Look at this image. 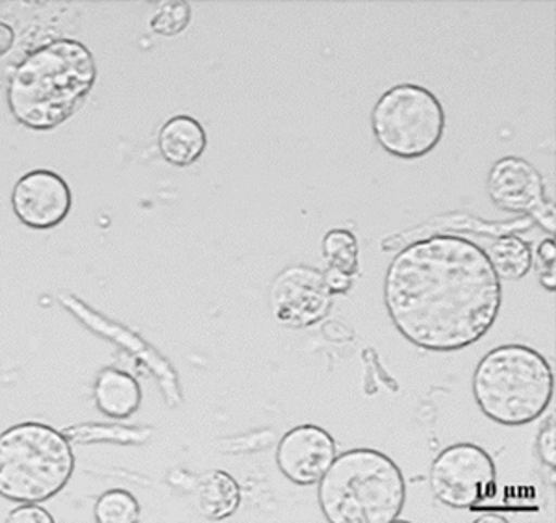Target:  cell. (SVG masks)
<instances>
[{"instance_id": "obj_2", "label": "cell", "mask_w": 556, "mask_h": 523, "mask_svg": "<svg viewBox=\"0 0 556 523\" xmlns=\"http://www.w3.org/2000/svg\"><path fill=\"white\" fill-rule=\"evenodd\" d=\"M96 80V58L88 47L54 39L20 63L8 86V107L26 128L52 130L83 107Z\"/></svg>"}, {"instance_id": "obj_13", "label": "cell", "mask_w": 556, "mask_h": 523, "mask_svg": "<svg viewBox=\"0 0 556 523\" xmlns=\"http://www.w3.org/2000/svg\"><path fill=\"white\" fill-rule=\"evenodd\" d=\"M323 257L327 272H323L332 296L348 294L358 273V240L348 228H332L323 238Z\"/></svg>"}, {"instance_id": "obj_21", "label": "cell", "mask_w": 556, "mask_h": 523, "mask_svg": "<svg viewBox=\"0 0 556 523\" xmlns=\"http://www.w3.org/2000/svg\"><path fill=\"white\" fill-rule=\"evenodd\" d=\"M536 448L545 464L551 470H555V420L553 418H551V423H545L544 431L538 436Z\"/></svg>"}, {"instance_id": "obj_12", "label": "cell", "mask_w": 556, "mask_h": 523, "mask_svg": "<svg viewBox=\"0 0 556 523\" xmlns=\"http://www.w3.org/2000/svg\"><path fill=\"white\" fill-rule=\"evenodd\" d=\"M208 136L191 115H175L160 128L159 147L167 164L188 167L203 157Z\"/></svg>"}, {"instance_id": "obj_14", "label": "cell", "mask_w": 556, "mask_h": 523, "mask_svg": "<svg viewBox=\"0 0 556 523\" xmlns=\"http://www.w3.org/2000/svg\"><path fill=\"white\" fill-rule=\"evenodd\" d=\"M97 409L112 420H127L138 412L141 404V388L132 375L108 368L99 373L96 383Z\"/></svg>"}, {"instance_id": "obj_5", "label": "cell", "mask_w": 556, "mask_h": 523, "mask_svg": "<svg viewBox=\"0 0 556 523\" xmlns=\"http://www.w3.org/2000/svg\"><path fill=\"white\" fill-rule=\"evenodd\" d=\"M75 466L70 438L51 425L17 423L0 433V498L49 501L64 490Z\"/></svg>"}, {"instance_id": "obj_19", "label": "cell", "mask_w": 556, "mask_h": 523, "mask_svg": "<svg viewBox=\"0 0 556 523\" xmlns=\"http://www.w3.org/2000/svg\"><path fill=\"white\" fill-rule=\"evenodd\" d=\"M534 262H536L538 275H540V284L547 291H555L556 288V247L555 238L549 236L545 238L536 252H534Z\"/></svg>"}, {"instance_id": "obj_3", "label": "cell", "mask_w": 556, "mask_h": 523, "mask_svg": "<svg viewBox=\"0 0 556 523\" xmlns=\"http://www.w3.org/2000/svg\"><path fill=\"white\" fill-rule=\"evenodd\" d=\"M317 501L332 523H392L405 509V477L382 451L349 449L317 483Z\"/></svg>"}, {"instance_id": "obj_17", "label": "cell", "mask_w": 556, "mask_h": 523, "mask_svg": "<svg viewBox=\"0 0 556 523\" xmlns=\"http://www.w3.org/2000/svg\"><path fill=\"white\" fill-rule=\"evenodd\" d=\"M138 499L127 490H108L97 499L96 520L99 523H134L139 520Z\"/></svg>"}, {"instance_id": "obj_10", "label": "cell", "mask_w": 556, "mask_h": 523, "mask_svg": "<svg viewBox=\"0 0 556 523\" xmlns=\"http://www.w3.org/2000/svg\"><path fill=\"white\" fill-rule=\"evenodd\" d=\"M15 217L36 231H49L70 215L73 196L70 186L58 173L36 170L25 173L12 191Z\"/></svg>"}, {"instance_id": "obj_9", "label": "cell", "mask_w": 556, "mask_h": 523, "mask_svg": "<svg viewBox=\"0 0 556 523\" xmlns=\"http://www.w3.org/2000/svg\"><path fill=\"white\" fill-rule=\"evenodd\" d=\"M273 314L290 328H306L327 317L332 291L325 275L311 265H291L271 286Z\"/></svg>"}, {"instance_id": "obj_18", "label": "cell", "mask_w": 556, "mask_h": 523, "mask_svg": "<svg viewBox=\"0 0 556 523\" xmlns=\"http://www.w3.org/2000/svg\"><path fill=\"white\" fill-rule=\"evenodd\" d=\"M191 21V7L184 0H169L152 15L151 30L160 36H177L186 30Z\"/></svg>"}, {"instance_id": "obj_20", "label": "cell", "mask_w": 556, "mask_h": 523, "mask_svg": "<svg viewBox=\"0 0 556 523\" xmlns=\"http://www.w3.org/2000/svg\"><path fill=\"white\" fill-rule=\"evenodd\" d=\"M10 523H54L51 512L45 511L39 503H21L8 516Z\"/></svg>"}, {"instance_id": "obj_11", "label": "cell", "mask_w": 556, "mask_h": 523, "mask_svg": "<svg viewBox=\"0 0 556 523\" xmlns=\"http://www.w3.org/2000/svg\"><path fill=\"white\" fill-rule=\"evenodd\" d=\"M338 454L330 433L312 423L298 425L278 441L277 466L293 485L312 486L321 481Z\"/></svg>"}, {"instance_id": "obj_7", "label": "cell", "mask_w": 556, "mask_h": 523, "mask_svg": "<svg viewBox=\"0 0 556 523\" xmlns=\"http://www.w3.org/2000/svg\"><path fill=\"white\" fill-rule=\"evenodd\" d=\"M430 490L451 509H475L492 498L497 485V468L492 454L475 444H453L442 449L429 472Z\"/></svg>"}, {"instance_id": "obj_16", "label": "cell", "mask_w": 556, "mask_h": 523, "mask_svg": "<svg viewBox=\"0 0 556 523\" xmlns=\"http://www.w3.org/2000/svg\"><path fill=\"white\" fill-rule=\"evenodd\" d=\"M493 272L501 281H519L531 272L534 252L527 241L514 234H503L486 251Z\"/></svg>"}, {"instance_id": "obj_4", "label": "cell", "mask_w": 556, "mask_h": 523, "mask_svg": "<svg viewBox=\"0 0 556 523\" xmlns=\"http://www.w3.org/2000/svg\"><path fill=\"white\" fill-rule=\"evenodd\" d=\"M473 396L492 422L521 427L549 409L555 396L553 368L544 354L523 344L495 347L475 368Z\"/></svg>"}, {"instance_id": "obj_8", "label": "cell", "mask_w": 556, "mask_h": 523, "mask_svg": "<svg viewBox=\"0 0 556 523\" xmlns=\"http://www.w3.org/2000/svg\"><path fill=\"white\" fill-rule=\"evenodd\" d=\"M488 196L497 209L527 215L545 233H555V204L547 201L544 177L529 160L500 158L488 175Z\"/></svg>"}, {"instance_id": "obj_22", "label": "cell", "mask_w": 556, "mask_h": 523, "mask_svg": "<svg viewBox=\"0 0 556 523\" xmlns=\"http://www.w3.org/2000/svg\"><path fill=\"white\" fill-rule=\"evenodd\" d=\"M15 43V32L7 23H0V57H4Z\"/></svg>"}, {"instance_id": "obj_1", "label": "cell", "mask_w": 556, "mask_h": 523, "mask_svg": "<svg viewBox=\"0 0 556 523\" xmlns=\"http://www.w3.org/2000/svg\"><path fill=\"white\" fill-rule=\"evenodd\" d=\"M386 312L401 336L432 353L473 346L497 322L503 284L486 251L460 236L410 241L384 277Z\"/></svg>"}, {"instance_id": "obj_6", "label": "cell", "mask_w": 556, "mask_h": 523, "mask_svg": "<svg viewBox=\"0 0 556 523\" xmlns=\"http://www.w3.org/2000/svg\"><path fill=\"white\" fill-rule=\"evenodd\" d=\"M445 125L442 102L419 84L403 83L386 89L371 110L377 144L401 160H417L434 151Z\"/></svg>"}, {"instance_id": "obj_23", "label": "cell", "mask_w": 556, "mask_h": 523, "mask_svg": "<svg viewBox=\"0 0 556 523\" xmlns=\"http://www.w3.org/2000/svg\"><path fill=\"white\" fill-rule=\"evenodd\" d=\"M486 522H497V523H505V518L501 516H482L477 520V523H486Z\"/></svg>"}, {"instance_id": "obj_15", "label": "cell", "mask_w": 556, "mask_h": 523, "mask_svg": "<svg viewBox=\"0 0 556 523\" xmlns=\"http://www.w3.org/2000/svg\"><path fill=\"white\" fill-rule=\"evenodd\" d=\"M241 503V488L228 472L214 470L206 473L197 486V505L206 520L219 522L230 518Z\"/></svg>"}]
</instances>
